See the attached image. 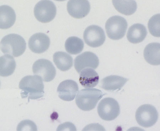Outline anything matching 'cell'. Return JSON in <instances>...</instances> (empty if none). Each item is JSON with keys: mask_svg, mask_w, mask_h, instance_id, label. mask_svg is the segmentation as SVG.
Returning a JSON list of instances; mask_svg holds the SVG:
<instances>
[{"mask_svg": "<svg viewBox=\"0 0 160 131\" xmlns=\"http://www.w3.org/2000/svg\"><path fill=\"white\" fill-rule=\"evenodd\" d=\"M19 88L22 90L21 96L22 98L28 97V102L30 99H40L44 94L42 79L38 75L24 77L20 82Z\"/></svg>", "mask_w": 160, "mask_h": 131, "instance_id": "obj_1", "label": "cell"}, {"mask_svg": "<svg viewBox=\"0 0 160 131\" xmlns=\"http://www.w3.org/2000/svg\"><path fill=\"white\" fill-rule=\"evenodd\" d=\"M1 49L4 54L18 57L24 53L26 49V43L21 36L10 34L2 38Z\"/></svg>", "mask_w": 160, "mask_h": 131, "instance_id": "obj_2", "label": "cell"}, {"mask_svg": "<svg viewBox=\"0 0 160 131\" xmlns=\"http://www.w3.org/2000/svg\"><path fill=\"white\" fill-rule=\"evenodd\" d=\"M104 95L100 90L97 89H82L77 95L76 104L82 111H91L96 106L98 102Z\"/></svg>", "mask_w": 160, "mask_h": 131, "instance_id": "obj_3", "label": "cell"}, {"mask_svg": "<svg viewBox=\"0 0 160 131\" xmlns=\"http://www.w3.org/2000/svg\"><path fill=\"white\" fill-rule=\"evenodd\" d=\"M128 26V22L125 19L119 16H114L107 21L105 27L110 39L118 40L124 36Z\"/></svg>", "mask_w": 160, "mask_h": 131, "instance_id": "obj_4", "label": "cell"}, {"mask_svg": "<svg viewBox=\"0 0 160 131\" xmlns=\"http://www.w3.org/2000/svg\"><path fill=\"white\" fill-rule=\"evenodd\" d=\"M158 117L156 108L150 104L142 105L137 110L135 115L138 124L145 128L153 126L158 120Z\"/></svg>", "mask_w": 160, "mask_h": 131, "instance_id": "obj_5", "label": "cell"}, {"mask_svg": "<svg viewBox=\"0 0 160 131\" xmlns=\"http://www.w3.org/2000/svg\"><path fill=\"white\" fill-rule=\"evenodd\" d=\"M97 110L99 116L106 121L114 120L120 113L118 102L111 97H107L102 100L98 106Z\"/></svg>", "mask_w": 160, "mask_h": 131, "instance_id": "obj_6", "label": "cell"}, {"mask_svg": "<svg viewBox=\"0 0 160 131\" xmlns=\"http://www.w3.org/2000/svg\"><path fill=\"white\" fill-rule=\"evenodd\" d=\"M57 9L55 4L50 1H40L36 4L34 9L36 18L43 23L50 22L55 18Z\"/></svg>", "mask_w": 160, "mask_h": 131, "instance_id": "obj_7", "label": "cell"}, {"mask_svg": "<svg viewBox=\"0 0 160 131\" xmlns=\"http://www.w3.org/2000/svg\"><path fill=\"white\" fill-rule=\"evenodd\" d=\"M32 71L35 75L39 76L45 82H50L55 78L56 68L51 62L45 59L36 61L32 66Z\"/></svg>", "mask_w": 160, "mask_h": 131, "instance_id": "obj_8", "label": "cell"}, {"mask_svg": "<svg viewBox=\"0 0 160 131\" xmlns=\"http://www.w3.org/2000/svg\"><path fill=\"white\" fill-rule=\"evenodd\" d=\"M83 38L86 44L92 48L100 47L106 39L104 30L101 27L94 25L86 28L84 32Z\"/></svg>", "mask_w": 160, "mask_h": 131, "instance_id": "obj_9", "label": "cell"}, {"mask_svg": "<svg viewBox=\"0 0 160 131\" xmlns=\"http://www.w3.org/2000/svg\"><path fill=\"white\" fill-rule=\"evenodd\" d=\"M99 64L98 58L94 53L86 51L77 56L74 60V67L78 73L87 68L96 69Z\"/></svg>", "mask_w": 160, "mask_h": 131, "instance_id": "obj_10", "label": "cell"}, {"mask_svg": "<svg viewBox=\"0 0 160 131\" xmlns=\"http://www.w3.org/2000/svg\"><path fill=\"white\" fill-rule=\"evenodd\" d=\"M50 40L48 36L42 33H35L30 38L28 45L31 51L41 54L47 51L50 47Z\"/></svg>", "mask_w": 160, "mask_h": 131, "instance_id": "obj_11", "label": "cell"}, {"mask_svg": "<svg viewBox=\"0 0 160 131\" xmlns=\"http://www.w3.org/2000/svg\"><path fill=\"white\" fill-rule=\"evenodd\" d=\"M78 91V84L72 80H66L62 82L57 89L59 98L67 101H73Z\"/></svg>", "mask_w": 160, "mask_h": 131, "instance_id": "obj_12", "label": "cell"}, {"mask_svg": "<svg viewBox=\"0 0 160 131\" xmlns=\"http://www.w3.org/2000/svg\"><path fill=\"white\" fill-rule=\"evenodd\" d=\"M67 10L72 17L76 19H82L89 13L90 2L88 1H70L67 4Z\"/></svg>", "mask_w": 160, "mask_h": 131, "instance_id": "obj_13", "label": "cell"}, {"mask_svg": "<svg viewBox=\"0 0 160 131\" xmlns=\"http://www.w3.org/2000/svg\"><path fill=\"white\" fill-rule=\"evenodd\" d=\"M79 81L81 85L86 88H92L98 84L99 77L93 69L87 68L80 73Z\"/></svg>", "mask_w": 160, "mask_h": 131, "instance_id": "obj_14", "label": "cell"}, {"mask_svg": "<svg viewBox=\"0 0 160 131\" xmlns=\"http://www.w3.org/2000/svg\"><path fill=\"white\" fill-rule=\"evenodd\" d=\"M128 81L127 78L117 75H111L103 79L101 87L106 91H119Z\"/></svg>", "mask_w": 160, "mask_h": 131, "instance_id": "obj_15", "label": "cell"}, {"mask_svg": "<svg viewBox=\"0 0 160 131\" xmlns=\"http://www.w3.org/2000/svg\"><path fill=\"white\" fill-rule=\"evenodd\" d=\"M16 16L12 7L7 5L0 7V27L2 29H7L14 24Z\"/></svg>", "mask_w": 160, "mask_h": 131, "instance_id": "obj_16", "label": "cell"}, {"mask_svg": "<svg viewBox=\"0 0 160 131\" xmlns=\"http://www.w3.org/2000/svg\"><path fill=\"white\" fill-rule=\"evenodd\" d=\"M148 34L146 27L142 24H134L129 29L127 34V39L133 44L140 43L145 39Z\"/></svg>", "mask_w": 160, "mask_h": 131, "instance_id": "obj_17", "label": "cell"}, {"mask_svg": "<svg viewBox=\"0 0 160 131\" xmlns=\"http://www.w3.org/2000/svg\"><path fill=\"white\" fill-rule=\"evenodd\" d=\"M160 44L158 43H152L146 46L144 51V57L146 61L151 65H159L160 64Z\"/></svg>", "mask_w": 160, "mask_h": 131, "instance_id": "obj_18", "label": "cell"}, {"mask_svg": "<svg viewBox=\"0 0 160 131\" xmlns=\"http://www.w3.org/2000/svg\"><path fill=\"white\" fill-rule=\"evenodd\" d=\"M53 57L57 67L62 71H68L73 66V58L68 53L58 51L54 54Z\"/></svg>", "mask_w": 160, "mask_h": 131, "instance_id": "obj_19", "label": "cell"}, {"mask_svg": "<svg viewBox=\"0 0 160 131\" xmlns=\"http://www.w3.org/2000/svg\"><path fill=\"white\" fill-rule=\"evenodd\" d=\"M16 67V63L13 58L8 54L0 58V75L7 77L13 73Z\"/></svg>", "mask_w": 160, "mask_h": 131, "instance_id": "obj_20", "label": "cell"}, {"mask_svg": "<svg viewBox=\"0 0 160 131\" xmlns=\"http://www.w3.org/2000/svg\"><path fill=\"white\" fill-rule=\"evenodd\" d=\"M115 8L120 13L126 15L133 14L137 9V4L134 1H113Z\"/></svg>", "mask_w": 160, "mask_h": 131, "instance_id": "obj_21", "label": "cell"}, {"mask_svg": "<svg viewBox=\"0 0 160 131\" xmlns=\"http://www.w3.org/2000/svg\"><path fill=\"white\" fill-rule=\"evenodd\" d=\"M84 47L83 41L76 37H69L66 41V50L72 55H77L81 53L83 50Z\"/></svg>", "mask_w": 160, "mask_h": 131, "instance_id": "obj_22", "label": "cell"}, {"mask_svg": "<svg viewBox=\"0 0 160 131\" xmlns=\"http://www.w3.org/2000/svg\"><path fill=\"white\" fill-rule=\"evenodd\" d=\"M160 14L154 15L149 19L148 28L149 32L153 36L160 37Z\"/></svg>", "mask_w": 160, "mask_h": 131, "instance_id": "obj_23", "label": "cell"}, {"mask_svg": "<svg viewBox=\"0 0 160 131\" xmlns=\"http://www.w3.org/2000/svg\"><path fill=\"white\" fill-rule=\"evenodd\" d=\"M17 131H37V127L32 120H25L21 122L17 127Z\"/></svg>", "mask_w": 160, "mask_h": 131, "instance_id": "obj_24", "label": "cell"}, {"mask_svg": "<svg viewBox=\"0 0 160 131\" xmlns=\"http://www.w3.org/2000/svg\"><path fill=\"white\" fill-rule=\"evenodd\" d=\"M76 130L74 125L70 122H66L59 126L57 130Z\"/></svg>", "mask_w": 160, "mask_h": 131, "instance_id": "obj_25", "label": "cell"}]
</instances>
